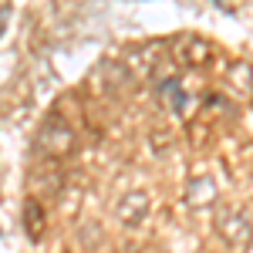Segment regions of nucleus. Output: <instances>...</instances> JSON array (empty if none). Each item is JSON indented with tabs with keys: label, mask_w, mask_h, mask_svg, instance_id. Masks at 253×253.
Wrapping results in <instances>:
<instances>
[{
	"label": "nucleus",
	"mask_w": 253,
	"mask_h": 253,
	"mask_svg": "<svg viewBox=\"0 0 253 253\" xmlns=\"http://www.w3.org/2000/svg\"><path fill=\"white\" fill-rule=\"evenodd\" d=\"M156 149H159V152L169 149V132H156Z\"/></svg>",
	"instance_id": "8"
},
{
	"label": "nucleus",
	"mask_w": 253,
	"mask_h": 253,
	"mask_svg": "<svg viewBox=\"0 0 253 253\" xmlns=\"http://www.w3.org/2000/svg\"><path fill=\"white\" fill-rule=\"evenodd\" d=\"M210 54H213V47L206 44L203 38H182V44H179V58H182V64H189V68H203V64H210Z\"/></svg>",
	"instance_id": "5"
},
{
	"label": "nucleus",
	"mask_w": 253,
	"mask_h": 253,
	"mask_svg": "<svg viewBox=\"0 0 253 253\" xmlns=\"http://www.w3.org/2000/svg\"><path fill=\"white\" fill-rule=\"evenodd\" d=\"M216 196H219V189H216V179L213 175H196L193 182L186 186V206L189 210H206V206H213Z\"/></svg>",
	"instance_id": "4"
},
{
	"label": "nucleus",
	"mask_w": 253,
	"mask_h": 253,
	"mask_svg": "<svg viewBox=\"0 0 253 253\" xmlns=\"http://www.w3.org/2000/svg\"><path fill=\"white\" fill-rule=\"evenodd\" d=\"M115 253H138V247H135V243H125V247H122V250H115Z\"/></svg>",
	"instance_id": "9"
},
{
	"label": "nucleus",
	"mask_w": 253,
	"mask_h": 253,
	"mask_svg": "<svg viewBox=\"0 0 253 253\" xmlns=\"http://www.w3.org/2000/svg\"><path fill=\"white\" fill-rule=\"evenodd\" d=\"M38 149L47 159H64L75 152V128L68 125V118L61 112H51L44 118V125L38 132Z\"/></svg>",
	"instance_id": "1"
},
{
	"label": "nucleus",
	"mask_w": 253,
	"mask_h": 253,
	"mask_svg": "<svg viewBox=\"0 0 253 253\" xmlns=\"http://www.w3.org/2000/svg\"><path fill=\"white\" fill-rule=\"evenodd\" d=\"M213 226H216V233H219V240L226 243V247H247L253 240V223H250V216L243 213V210H233V206H226V210H219L213 219Z\"/></svg>",
	"instance_id": "2"
},
{
	"label": "nucleus",
	"mask_w": 253,
	"mask_h": 253,
	"mask_svg": "<svg viewBox=\"0 0 253 253\" xmlns=\"http://www.w3.org/2000/svg\"><path fill=\"white\" fill-rule=\"evenodd\" d=\"M24 230H27L31 240H41V233H44V210H41L38 199L24 203Z\"/></svg>",
	"instance_id": "6"
},
{
	"label": "nucleus",
	"mask_w": 253,
	"mask_h": 253,
	"mask_svg": "<svg viewBox=\"0 0 253 253\" xmlns=\"http://www.w3.org/2000/svg\"><path fill=\"white\" fill-rule=\"evenodd\" d=\"M149 210H152V196L145 193V189H128V193L118 199L115 216H118L122 226L135 230V226H142V223L149 219Z\"/></svg>",
	"instance_id": "3"
},
{
	"label": "nucleus",
	"mask_w": 253,
	"mask_h": 253,
	"mask_svg": "<svg viewBox=\"0 0 253 253\" xmlns=\"http://www.w3.org/2000/svg\"><path fill=\"white\" fill-rule=\"evenodd\" d=\"M156 91H159L162 98H169V105H172L175 112L182 108V88H179V81H175V78H162V81L156 84Z\"/></svg>",
	"instance_id": "7"
}]
</instances>
